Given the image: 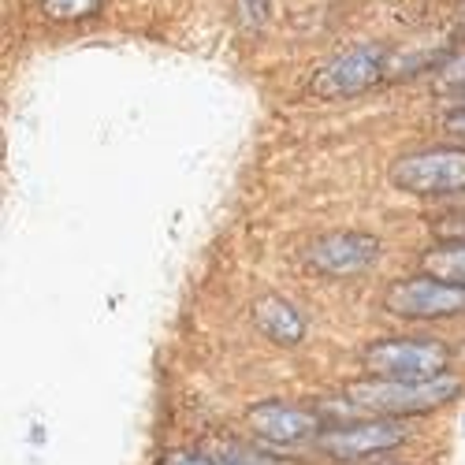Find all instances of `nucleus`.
<instances>
[{
  "label": "nucleus",
  "instance_id": "obj_1",
  "mask_svg": "<svg viewBox=\"0 0 465 465\" xmlns=\"http://www.w3.org/2000/svg\"><path fill=\"white\" fill-rule=\"evenodd\" d=\"M461 391V383L450 376H436V380H372V383H351L346 395H351L361 410L372 413H387V417H410V413H424L436 410L443 402H450Z\"/></svg>",
  "mask_w": 465,
  "mask_h": 465
},
{
  "label": "nucleus",
  "instance_id": "obj_2",
  "mask_svg": "<svg viewBox=\"0 0 465 465\" xmlns=\"http://www.w3.org/2000/svg\"><path fill=\"white\" fill-rule=\"evenodd\" d=\"M450 351L432 339H380L365 351V369L380 380H436Z\"/></svg>",
  "mask_w": 465,
  "mask_h": 465
},
{
  "label": "nucleus",
  "instance_id": "obj_3",
  "mask_svg": "<svg viewBox=\"0 0 465 465\" xmlns=\"http://www.w3.org/2000/svg\"><path fill=\"white\" fill-rule=\"evenodd\" d=\"M383 309L406 321H440V317H454L465 313V287H454L447 280L436 276H417V280H402L391 283L383 294Z\"/></svg>",
  "mask_w": 465,
  "mask_h": 465
},
{
  "label": "nucleus",
  "instance_id": "obj_4",
  "mask_svg": "<svg viewBox=\"0 0 465 465\" xmlns=\"http://www.w3.org/2000/svg\"><path fill=\"white\" fill-rule=\"evenodd\" d=\"M391 183L410 193H454L465 190V149H429L395 161Z\"/></svg>",
  "mask_w": 465,
  "mask_h": 465
},
{
  "label": "nucleus",
  "instance_id": "obj_5",
  "mask_svg": "<svg viewBox=\"0 0 465 465\" xmlns=\"http://www.w3.org/2000/svg\"><path fill=\"white\" fill-rule=\"evenodd\" d=\"M383 45H354L351 53L335 56L317 79H313V94L317 97H351V94H361L369 90L372 83H380L383 74Z\"/></svg>",
  "mask_w": 465,
  "mask_h": 465
},
{
  "label": "nucleus",
  "instance_id": "obj_6",
  "mask_svg": "<svg viewBox=\"0 0 465 465\" xmlns=\"http://www.w3.org/2000/svg\"><path fill=\"white\" fill-rule=\"evenodd\" d=\"M380 257V242L361 231H335L309 246V264L321 268L324 276H354L372 268Z\"/></svg>",
  "mask_w": 465,
  "mask_h": 465
},
{
  "label": "nucleus",
  "instance_id": "obj_7",
  "mask_svg": "<svg viewBox=\"0 0 465 465\" xmlns=\"http://www.w3.org/2000/svg\"><path fill=\"white\" fill-rule=\"evenodd\" d=\"M406 440V429L395 420H369V424H351V429H331L321 436V450L342 461H358L369 454H383Z\"/></svg>",
  "mask_w": 465,
  "mask_h": 465
},
{
  "label": "nucleus",
  "instance_id": "obj_8",
  "mask_svg": "<svg viewBox=\"0 0 465 465\" xmlns=\"http://www.w3.org/2000/svg\"><path fill=\"white\" fill-rule=\"evenodd\" d=\"M250 429L272 443H302L321 429V420L317 413L287 406V402H261L250 410Z\"/></svg>",
  "mask_w": 465,
  "mask_h": 465
},
{
  "label": "nucleus",
  "instance_id": "obj_9",
  "mask_svg": "<svg viewBox=\"0 0 465 465\" xmlns=\"http://www.w3.org/2000/svg\"><path fill=\"white\" fill-rule=\"evenodd\" d=\"M253 324L272 342H283V346H294L305 335V321L298 317V309L280 294H264L253 302Z\"/></svg>",
  "mask_w": 465,
  "mask_h": 465
},
{
  "label": "nucleus",
  "instance_id": "obj_10",
  "mask_svg": "<svg viewBox=\"0 0 465 465\" xmlns=\"http://www.w3.org/2000/svg\"><path fill=\"white\" fill-rule=\"evenodd\" d=\"M424 272L436 276V280H447L454 287H465V239L443 242V246L424 253Z\"/></svg>",
  "mask_w": 465,
  "mask_h": 465
},
{
  "label": "nucleus",
  "instance_id": "obj_11",
  "mask_svg": "<svg viewBox=\"0 0 465 465\" xmlns=\"http://www.w3.org/2000/svg\"><path fill=\"white\" fill-rule=\"evenodd\" d=\"M209 458L216 465H283L280 458L264 454L250 443H239V440H213L209 443Z\"/></svg>",
  "mask_w": 465,
  "mask_h": 465
},
{
  "label": "nucleus",
  "instance_id": "obj_12",
  "mask_svg": "<svg viewBox=\"0 0 465 465\" xmlns=\"http://www.w3.org/2000/svg\"><path fill=\"white\" fill-rule=\"evenodd\" d=\"M101 0H45L49 19H86L97 12Z\"/></svg>",
  "mask_w": 465,
  "mask_h": 465
},
{
  "label": "nucleus",
  "instance_id": "obj_13",
  "mask_svg": "<svg viewBox=\"0 0 465 465\" xmlns=\"http://www.w3.org/2000/svg\"><path fill=\"white\" fill-rule=\"evenodd\" d=\"M161 465H216L209 454H193V450H168Z\"/></svg>",
  "mask_w": 465,
  "mask_h": 465
},
{
  "label": "nucleus",
  "instance_id": "obj_14",
  "mask_svg": "<svg viewBox=\"0 0 465 465\" xmlns=\"http://www.w3.org/2000/svg\"><path fill=\"white\" fill-rule=\"evenodd\" d=\"M447 127H450L454 134H461V138H465V112H454L450 120H447Z\"/></svg>",
  "mask_w": 465,
  "mask_h": 465
},
{
  "label": "nucleus",
  "instance_id": "obj_15",
  "mask_svg": "<svg viewBox=\"0 0 465 465\" xmlns=\"http://www.w3.org/2000/svg\"><path fill=\"white\" fill-rule=\"evenodd\" d=\"M440 235H458V239H465V220H461V223H443Z\"/></svg>",
  "mask_w": 465,
  "mask_h": 465
}]
</instances>
